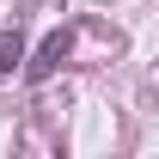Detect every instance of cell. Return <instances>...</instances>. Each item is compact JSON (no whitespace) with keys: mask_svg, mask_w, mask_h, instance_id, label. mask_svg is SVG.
<instances>
[{"mask_svg":"<svg viewBox=\"0 0 159 159\" xmlns=\"http://www.w3.org/2000/svg\"><path fill=\"white\" fill-rule=\"evenodd\" d=\"M61 55H67V31H55V37L37 49V61H25V80H49L61 67Z\"/></svg>","mask_w":159,"mask_h":159,"instance_id":"6da1fadb","label":"cell"},{"mask_svg":"<svg viewBox=\"0 0 159 159\" xmlns=\"http://www.w3.org/2000/svg\"><path fill=\"white\" fill-rule=\"evenodd\" d=\"M19 61H25V37L19 31H0V74H12Z\"/></svg>","mask_w":159,"mask_h":159,"instance_id":"7a4b0ae2","label":"cell"}]
</instances>
